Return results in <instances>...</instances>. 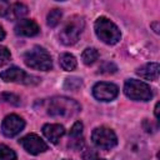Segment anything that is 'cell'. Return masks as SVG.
I'll use <instances>...</instances> for the list:
<instances>
[{"label": "cell", "instance_id": "28", "mask_svg": "<svg viewBox=\"0 0 160 160\" xmlns=\"http://www.w3.org/2000/svg\"><path fill=\"white\" fill-rule=\"evenodd\" d=\"M64 160H69V159H64Z\"/></svg>", "mask_w": 160, "mask_h": 160}, {"label": "cell", "instance_id": "21", "mask_svg": "<svg viewBox=\"0 0 160 160\" xmlns=\"http://www.w3.org/2000/svg\"><path fill=\"white\" fill-rule=\"evenodd\" d=\"M81 86V80L78 78H68L65 80V88L70 90H76L78 88Z\"/></svg>", "mask_w": 160, "mask_h": 160}, {"label": "cell", "instance_id": "20", "mask_svg": "<svg viewBox=\"0 0 160 160\" xmlns=\"http://www.w3.org/2000/svg\"><path fill=\"white\" fill-rule=\"evenodd\" d=\"M81 134H82V124L80 121H76L70 130V138L71 139H80Z\"/></svg>", "mask_w": 160, "mask_h": 160}, {"label": "cell", "instance_id": "22", "mask_svg": "<svg viewBox=\"0 0 160 160\" xmlns=\"http://www.w3.org/2000/svg\"><path fill=\"white\" fill-rule=\"evenodd\" d=\"M10 58H11V54L8 50V48L0 46V66L4 65V64H6L10 60Z\"/></svg>", "mask_w": 160, "mask_h": 160}, {"label": "cell", "instance_id": "2", "mask_svg": "<svg viewBox=\"0 0 160 160\" xmlns=\"http://www.w3.org/2000/svg\"><path fill=\"white\" fill-rule=\"evenodd\" d=\"M24 62L31 69L42 71H48L52 68V60L50 54L40 46H34L28 50L24 54Z\"/></svg>", "mask_w": 160, "mask_h": 160}, {"label": "cell", "instance_id": "19", "mask_svg": "<svg viewBox=\"0 0 160 160\" xmlns=\"http://www.w3.org/2000/svg\"><path fill=\"white\" fill-rule=\"evenodd\" d=\"M0 100L1 101H5V102H9L11 105H19L20 104V98L15 94H10V92H2L0 95Z\"/></svg>", "mask_w": 160, "mask_h": 160}, {"label": "cell", "instance_id": "4", "mask_svg": "<svg viewBox=\"0 0 160 160\" xmlns=\"http://www.w3.org/2000/svg\"><path fill=\"white\" fill-rule=\"evenodd\" d=\"M95 32H96V36L102 42L109 44V45L116 44L121 38L119 28L112 21H110L109 19L104 16L99 18L95 21Z\"/></svg>", "mask_w": 160, "mask_h": 160}, {"label": "cell", "instance_id": "11", "mask_svg": "<svg viewBox=\"0 0 160 160\" xmlns=\"http://www.w3.org/2000/svg\"><path fill=\"white\" fill-rule=\"evenodd\" d=\"M40 31L39 25L30 19H21L15 25V32L21 36H34Z\"/></svg>", "mask_w": 160, "mask_h": 160}, {"label": "cell", "instance_id": "8", "mask_svg": "<svg viewBox=\"0 0 160 160\" xmlns=\"http://www.w3.org/2000/svg\"><path fill=\"white\" fill-rule=\"evenodd\" d=\"M118 86L111 82H96L92 88V95L100 101H111L118 96Z\"/></svg>", "mask_w": 160, "mask_h": 160}, {"label": "cell", "instance_id": "6", "mask_svg": "<svg viewBox=\"0 0 160 160\" xmlns=\"http://www.w3.org/2000/svg\"><path fill=\"white\" fill-rule=\"evenodd\" d=\"M91 140L95 144V146L102 150H110L118 144V138L115 132L106 126L95 128L91 134Z\"/></svg>", "mask_w": 160, "mask_h": 160}, {"label": "cell", "instance_id": "3", "mask_svg": "<svg viewBox=\"0 0 160 160\" xmlns=\"http://www.w3.org/2000/svg\"><path fill=\"white\" fill-rule=\"evenodd\" d=\"M85 26V21L81 16L79 15H74L71 16L62 26V29L60 30L59 38L60 41L64 45H72L78 41L80 34L82 32Z\"/></svg>", "mask_w": 160, "mask_h": 160}, {"label": "cell", "instance_id": "13", "mask_svg": "<svg viewBox=\"0 0 160 160\" xmlns=\"http://www.w3.org/2000/svg\"><path fill=\"white\" fill-rule=\"evenodd\" d=\"M159 69L160 68H159L158 62H149V64H145L141 68H139L136 70V74L139 76H141L142 79L155 81L159 78Z\"/></svg>", "mask_w": 160, "mask_h": 160}, {"label": "cell", "instance_id": "24", "mask_svg": "<svg viewBox=\"0 0 160 160\" xmlns=\"http://www.w3.org/2000/svg\"><path fill=\"white\" fill-rule=\"evenodd\" d=\"M82 159L84 160H104L101 158H99V155L94 151V150H86L82 154Z\"/></svg>", "mask_w": 160, "mask_h": 160}, {"label": "cell", "instance_id": "15", "mask_svg": "<svg viewBox=\"0 0 160 160\" xmlns=\"http://www.w3.org/2000/svg\"><path fill=\"white\" fill-rule=\"evenodd\" d=\"M99 58V51L95 49V48H88L82 51L81 54V59H82V62L85 65H91L94 64Z\"/></svg>", "mask_w": 160, "mask_h": 160}, {"label": "cell", "instance_id": "14", "mask_svg": "<svg viewBox=\"0 0 160 160\" xmlns=\"http://www.w3.org/2000/svg\"><path fill=\"white\" fill-rule=\"evenodd\" d=\"M59 62H60V66L65 71H71L78 65L75 56H72L71 54H61L60 58H59Z\"/></svg>", "mask_w": 160, "mask_h": 160}, {"label": "cell", "instance_id": "23", "mask_svg": "<svg viewBox=\"0 0 160 160\" xmlns=\"http://www.w3.org/2000/svg\"><path fill=\"white\" fill-rule=\"evenodd\" d=\"M99 70L100 72H104V74H112L116 71V66L112 62H104Z\"/></svg>", "mask_w": 160, "mask_h": 160}, {"label": "cell", "instance_id": "25", "mask_svg": "<svg viewBox=\"0 0 160 160\" xmlns=\"http://www.w3.org/2000/svg\"><path fill=\"white\" fill-rule=\"evenodd\" d=\"M9 9H10V5L8 1H4V0H0V16H5L9 14Z\"/></svg>", "mask_w": 160, "mask_h": 160}, {"label": "cell", "instance_id": "5", "mask_svg": "<svg viewBox=\"0 0 160 160\" xmlns=\"http://www.w3.org/2000/svg\"><path fill=\"white\" fill-rule=\"evenodd\" d=\"M124 92L128 98L136 100V101H148L152 98L151 88L140 80L130 79L124 85Z\"/></svg>", "mask_w": 160, "mask_h": 160}, {"label": "cell", "instance_id": "26", "mask_svg": "<svg viewBox=\"0 0 160 160\" xmlns=\"http://www.w3.org/2000/svg\"><path fill=\"white\" fill-rule=\"evenodd\" d=\"M155 118L159 119V102H156L155 105Z\"/></svg>", "mask_w": 160, "mask_h": 160}, {"label": "cell", "instance_id": "18", "mask_svg": "<svg viewBox=\"0 0 160 160\" xmlns=\"http://www.w3.org/2000/svg\"><path fill=\"white\" fill-rule=\"evenodd\" d=\"M0 160H16V154L9 146L0 144Z\"/></svg>", "mask_w": 160, "mask_h": 160}, {"label": "cell", "instance_id": "7", "mask_svg": "<svg viewBox=\"0 0 160 160\" xmlns=\"http://www.w3.org/2000/svg\"><path fill=\"white\" fill-rule=\"evenodd\" d=\"M0 78L6 82H20L25 85H35L40 82V79L34 75L26 74L24 70L16 66H11L0 72Z\"/></svg>", "mask_w": 160, "mask_h": 160}, {"label": "cell", "instance_id": "10", "mask_svg": "<svg viewBox=\"0 0 160 160\" xmlns=\"http://www.w3.org/2000/svg\"><path fill=\"white\" fill-rule=\"evenodd\" d=\"M25 126V121L18 116V115H9L2 120L1 124V131L5 136L8 138H12L15 135H18Z\"/></svg>", "mask_w": 160, "mask_h": 160}, {"label": "cell", "instance_id": "1", "mask_svg": "<svg viewBox=\"0 0 160 160\" xmlns=\"http://www.w3.org/2000/svg\"><path fill=\"white\" fill-rule=\"evenodd\" d=\"M46 110L51 116H72L80 111V105L72 99L55 96L48 100Z\"/></svg>", "mask_w": 160, "mask_h": 160}, {"label": "cell", "instance_id": "9", "mask_svg": "<svg viewBox=\"0 0 160 160\" xmlns=\"http://www.w3.org/2000/svg\"><path fill=\"white\" fill-rule=\"evenodd\" d=\"M20 144L22 145V148L28 152H30L32 155H38V154L44 152V151L48 150L46 142L40 136H38L36 134H29V135L24 136L20 140Z\"/></svg>", "mask_w": 160, "mask_h": 160}, {"label": "cell", "instance_id": "16", "mask_svg": "<svg viewBox=\"0 0 160 160\" xmlns=\"http://www.w3.org/2000/svg\"><path fill=\"white\" fill-rule=\"evenodd\" d=\"M9 12L12 14V18L20 19V18H22V16H25L28 14V6L21 4V2H16L14 5H10Z\"/></svg>", "mask_w": 160, "mask_h": 160}, {"label": "cell", "instance_id": "12", "mask_svg": "<svg viewBox=\"0 0 160 160\" xmlns=\"http://www.w3.org/2000/svg\"><path fill=\"white\" fill-rule=\"evenodd\" d=\"M42 134L52 144H56L64 136L65 129L60 124H46V125L42 126Z\"/></svg>", "mask_w": 160, "mask_h": 160}, {"label": "cell", "instance_id": "17", "mask_svg": "<svg viewBox=\"0 0 160 160\" xmlns=\"http://www.w3.org/2000/svg\"><path fill=\"white\" fill-rule=\"evenodd\" d=\"M61 16H62V12H61L60 9H52V10L48 14V25L51 26V28L56 26V25L60 22Z\"/></svg>", "mask_w": 160, "mask_h": 160}, {"label": "cell", "instance_id": "27", "mask_svg": "<svg viewBox=\"0 0 160 160\" xmlns=\"http://www.w3.org/2000/svg\"><path fill=\"white\" fill-rule=\"evenodd\" d=\"M5 38V31H4V29L0 26V40H2Z\"/></svg>", "mask_w": 160, "mask_h": 160}]
</instances>
